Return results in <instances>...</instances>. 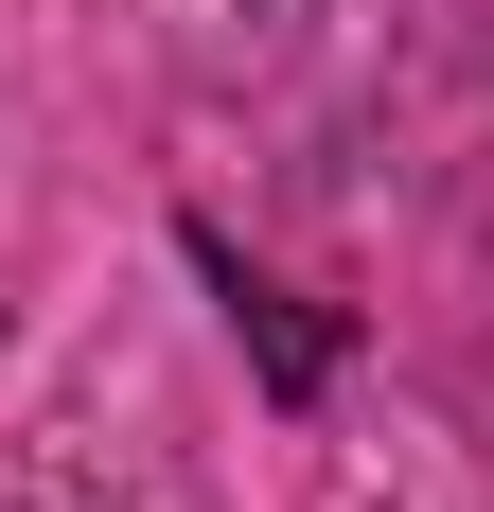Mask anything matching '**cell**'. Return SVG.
I'll use <instances>...</instances> for the list:
<instances>
[{"label": "cell", "instance_id": "6da1fadb", "mask_svg": "<svg viewBox=\"0 0 494 512\" xmlns=\"http://www.w3.org/2000/svg\"><path fill=\"white\" fill-rule=\"evenodd\" d=\"M195 265H212V283H230V336H247V354H265V389H283V407H318V389H336V336H318V318H300L283 283H247V265L212 248V230H195Z\"/></svg>", "mask_w": 494, "mask_h": 512}]
</instances>
